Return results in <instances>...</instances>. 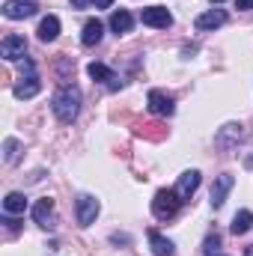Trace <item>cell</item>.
<instances>
[{
  "label": "cell",
  "instance_id": "9",
  "mask_svg": "<svg viewBox=\"0 0 253 256\" xmlns=\"http://www.w3.org/2000/svg\"><path fill=\"white\" fill-rule=\"evenodd\" d=\"M196 188H200V170H185L176 182V194L182 196V202H188Z\"/></svg>",
  "mask_w": 253,
  "mask_h": 256
},
{
  "label": "cell",
  "instance_id": "20",
  "mask_svg": "<svg viewBox=\"0 0 253 256\" xmlns=\"http://www.w3.org/2000/svg\"><path fill=\"white\" fill-rule=\"evenodd\" d=\"M250 226H253V212L242 208V212H236V218H232V224H230V232H232V236H244Z\"/></svg>",
  "mask_w": 253,
  "mask_h": 256
},
{
  "label": "cell",
  "instance_id": "1",
  "mask_svg": "<svg viewBox=\"0 0 253 256\" xmlns=\"http://www.w3.org/2000/svg\"><path fill=\"white\" fill-rule=\"evenodd\" d=\"M51 110H54V116H57L63 126L74 122L78 114H80V90H78L74 84H66L63 90H57L54 98H51Z\"/></svg>",
  "mask_w": 253,
  "mask_h": 256
},
{
  "label": "cell",
  "instance_id": "6",
  "mask_svg": "<svg viewBox=\"0 0 253 256\" xmlns=\"http://www.w3.org/2000/svg\"><path fill=\"white\" fill-rule=\"evenodd\" d=\"M146 102H149V110H152L155 116H173V110H176L173 98H170L167 92H161V90H152Z\"/></svg>",
  "mask_w": 253,
  "mask_h": 256
},
{
  "label": "cell",
  "instance_id": "5",
  "mask_svg": "<svg viewBox=\"0 0 253 256\" xmlns=\"http://www.w3.org/2000/svg\"><path fill=\"white\" fill-rule=\"evenodd\" d=\"M3 15L9 21H24V18L36 15V3L33 0H6L3 3Z\"/></svg>",
  "mask_w": 253,
  "mask_h": 256
},
{
  "label": "cell",
  "instance_id": "3",
  "mask_svg": "<svg viewBox=\"0 0 253 256\" xmlns=\"http://www.w3.org/2000/svg\"><path fill=\"white\" fill-rule=\"evenodd\" d=\"M24 54H27V39H24V36L9 33V36L0 42V57H3V60H9V63H12V60H21Z\"/></svg>",
  "mask_w": 253,
  "mask_h": 256
},
{
  "label": "cell",
  "instance_id": "24",
  "mask_svg": "<svg viewBox=\"0 0 253 256\" xmlns=\"http://www.w3.org/2000/svg\"><path fill=\"white\" fill-rule=\"evenodd\" d=\"M92 6H96V9H110L114 0H92Z\"/></svg>",
  "mask_w": 253,
  "mask_h": 256
},
{
  "label": "cell",
  "instance_id": "2",
  "mask_svg": "<svg viewBox=\"0 0 253 256\" xmlns=\"http://www.w3.org/2000/svg\"><path fill=\"white\" fill-rule=\"evenodd\" d=\"M179 206H182V196L176 194V188L173 191L170 188H161V191L155 194V200H152V214L158 220H170V218H176Z\"/></svg>",
  "mask_w": 253,
  "mask_h": 256
},
{
  "label": "cell",
  "instance_id": "16",
  "mask_svg": "<svg viewBox=\"0 0 253 256\" xmlns=\"http://www.w3.org/2000/svg\"><path fill=\"white\" fill-rule=\"evenodd\" d=\"M57 36H60V18L57 15H45L39 21V39L42 42H54Z\"/></svg>",
  "mask_w": 253,
  "mask_h": 256
},
{
  "label": "cell",
  "instance_id": "4",
  "mask_svg": "<svg viewBox=\"0 0 253 256\" xmlns=\"http://www.w3.org/2000/svg\"><path fill=\"white\" fill-rule=\"evenodd\" d=\"M140 21H143L146 27H158V30H167V27L173 24V15H170L164 6H149V9H143V12H140Z\"/></svg>",
  "mask_w": 253,
  "mask_h": 256
},
{
  "label": "cell",
  "instance_id": "26",
  "mask_svg": "<svg viewBox=\"0 0 253 256\" xmlns=\"http://www.w3.org/2000/svg\"><path fill=\"white\" fill-rule=\"evenodd\" d=\"M244 256H253V244H248V248H244Z\"/></svg>",
  "mask_w": 253,
  "mask_h": 256
},
{
  "label": "cell",
  "instance_id": "23",
  "mask_svg": "<svg viewBox=\"0 0 253 256\" xmlns=\"http://www.w3.org/2000/svg\"><path fill=\"white\" fill-rule=\"evenodd\" d=\"M236 9L248 12V9H253V0H236Z\"/></svg>",
  "mask_w": 253,
  "mask_h": 256
},
{
  "label": "cell",
  "instance_id": "11",
  "mask_svg": "<svg viewBox=\"0 0 253 256\" xmlns=\"http://www.w3.org/2000/svg\"><path fill=\"white\" fill-rule=\"evenodd\" d=\"M102 36H104V24H102L98 18H90V21L84 24V33H80V45H84V48H92V45L102 42Z\"/></svg>",
  "mask_w": 253,
  "mask_h": 256
},
{
  "label": "cell",
  "instance_id": "12",
  "mask_svg": "<svg viewBox=\"0 0 253 256\" xmlns=\"http://www.w3.org/2000/svg\"><path fill=\"white\" fill-rule=\"evenodd\" d=\"M226 24V12L224 9H208V12H202L200 18H196V30H218V27H224Z\"/></svg>",
  "mask_w": 253,
  "mask_h": 256
},
{
  "label": "cell",
  "instance_id": "25",
  "mask_svg": "<svg viewBox=\"0 0 253 256\" xmlns=\"http://www.w3.org/2000/svg\"><path fill=\"white\" fill-rule=\"evenodd\" d=\"M72 6H78V9H84V6H86V0H72Z\"/></svg>",
  "mask_w": 253,
  "mask_h": 256
},
{
  "label": "cell",
  "instance_id": "21",
  "mask_svg": "<svg viewBox=\"0 0 253 256\" xmlns=\"http://www.w3.org/2000/svg\"><path fill=\"white\" fill-rule=\"evenodd\" d=\"M18 158H21V143L15 137H6L3 140V161L6 164H18Z\"/></svg>",
  "mask_w": 253,
  "mask_h": 256
},
{
  "label": "cell",
  "instance_id": "18",
  "mask_svg": "<svg viewBox=\"0 0 253 256\" xmlns=\"http://www.w3.org/2000/svg\"><path fill=\"white\" fill-rule=\"evenodd\" d=\"M51 214H54V200H51V196H42V200L33 206V220H36L39 226H48Z\"/></svg>",
  "mask_w": 253,
  "mask_h": 256
},
{
  "label": "cell",
  "instance_id": "17",
  "mask_svg": "<svg viewBox=\"0 0 253 256\" xmlns=\"http://www.w3.org/2000/svg\"><path fill=\"white\" fill-rule=\"evenodd\" d=\"M149 244H152V254H155V256H173V254H176L173 242H170V238H164L158 230H149Z\"/></svg>",
  "mask_w": 253,
  "mask_h": 256
},
{
  "label": "cell",
  "instance_id": "15",
  "mask_svg": "<svg viewBox=\"0 0 253 256\" xmlns=\"http://www.w3.org/2000/svg\"><path fill=\"white\" fill-rule=\"evenodd\" d=\"M238 140H242V126H236V122L224 126V128H220V134L214 137V143H218L220 149H232Z\"/></svg>",
  "mask_w": 253,
  "mask_h": 256
},
{
  "label": "cell",
  "instance_id": "8",
  "mask_svg": "<svg viewBox=\"0 0 253 256\" xmlns=\"http://www.w3.org/2000/svg\"><path fill=\"white\" fill-rule=\"evenodd\" d=\"M232 185H236V179H232L230 173H220V176L214 179V185H212V206H214V208H220V206L226 202V194L232 191Z\"/></svg>",
  "mask_w": 253,
  "mask_h": 256
},
{
  "label": "cell",
  "instance_id": "22",
  "mask_svg": "<svg viewBox=\"0 0 253 256\" xmlns=\"http://www.w3.org/2000/svg\"><path fill=\"white\" fill-rule=\"evenodd\" d=\"M218 248H220V236H218V232H208V236H206V242H202V254L214 256V254H218Z\"/></svg>",
  "mask_w": 253,
  "mask_h": 256
},
{
  "label": "cell",
  "instance_id": "13",
  "mask_svg": "<svg viewBox=\"0 0 253 256\" xmlns=\"http://www.w3.org/2000/svg\"><path fill=\"white\" fill-rule=\"evenodd\" d=\"M39 90H42V80H39L36 74H27V78H21V80L15 84L12 92H15V98H33Z\"/></svg>",
  "mask_w": 253,
  "mask_h": 256
},
{
  "label": "cell",
  "instance_id": "10",
  "mask_svg": "<svg viewBox=\"0 0 253 256\" xmlns=\"http://www.w3.org/2000/svg\"><path fill=\"white\" fill-rule=\"evenodd\" d=\"M86 72H90V78H92V80H104V84H108V90H120V86H122V80H120V78H116V74H114L104 63H90V66H86Z\"/></svg>",
  "mask_w": 253,
  "mask_h": 256
},
{
  "label": "cell",
  "instance_id": "27",
  "mask_svg": "<svg viewBox=\"0 0 253 256\" xmlns=\"http://www.w3.org/2000/svg\"><path fill=\"white\" fill-rule=\"evenodd\" d=\"M212 3H220V0H212Z\"/></svg>",
  "mask_w": 253,
  "mask_h": 256
},
{
  "label": "cell",
  "instance_id": "14",
  "mask_svg": "<svg viewBox=\"0 0 253 256\" xmlns=\"http://www.w3.org/2000/svg\"><path fill=\"white\" fill-rule=\"evenodd\" d=\"M131 27H134V15H131L128 9H116V12L110 15V30H114L116 36L131 33Z\"/></svg>",
  "mask_w": 253,
  "mask_h": 256
},
{
  "label": "cell",
  "instance_id": "19",
  "mask_svg": "<svg viewBox=\"0 0 253 256\" xmlns=\"http://www.w3.org/2000/svg\"><path fill=\"white\" fill-rule=\"evenodd\" d=\"M24 208H27V196L24 194H18V191H12V194H6V200H3V212L6 214H24Z\"/></svg>",
  "mask_w": 253,
  "mask_h": 256
},
{
  "label": "cell",
  "instance_id": "7",
  "mask_svg": "<svg viewBox=\"0 0 253 256\" xmlns=\"http://www.w3.org/2000/svg\"><path fill=\"white\" fill-rule=\"evenodd\" d=\"M96 214H98V200L90 196V194L78 196V224H80V226H90V224L96 220Z\"/></svg>",
  "mask_w": 253,
  "mask_h": 256
}]
</instances>
